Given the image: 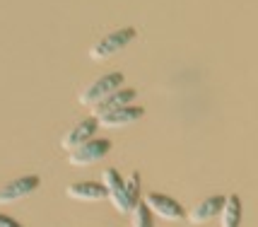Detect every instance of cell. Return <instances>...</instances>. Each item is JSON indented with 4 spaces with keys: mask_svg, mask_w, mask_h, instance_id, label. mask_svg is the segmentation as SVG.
<instances>
[{
    "mask_svg": "<svg viewBox=\"0 0 258 227\" xmlns=\"http://www.w3.org/2000/svg\"><path fill=\"white\" fill-rule=\"evenodd\" d=\"M135 97H138V92L135 90H125V87H121V90H116L113 94H109L104 102H99L97 106H92V109H94V116L99 119V116L113 114V111H118V109H125V106L133 104Z\"/></svg>",
    "mask_w": 258,
    "mask_h": 227,
    "instance_id": "cell-10",
    "label": "cell"
},
{
    "mask_svg": "<svg viewBox=\"0 0 258 227\" xmlns=\"http://www.w3.org/2000/svg\"><path fill=\"white\" fill-rule=\"evenodd\" d=\"M39 184H41V179H39L36 174H27V177H20V179H15V182H8L5 186H0V205L15 203V201H20V198L32 196V193L39 189Z\"/></svg>",
    "mask_w": 258,
    "mask_h": 227,
    "instance_id": "cell-7",
    "label": "cell"
},
{
    "mask_svg": "<svg viewBox=\"0 0 258 227\" xmlns=\"http://www.w3.org/2000/svg\"><path fill=\"white\" fill-rule=\"evenodd\" d=\"M143 109L140 106H125V109H118V111L113 114H106V116H99L97 121H99L101 128H128V126H133L135 121H140L143 119Z\"/></svg>",
    "mask_w": 258,
    "mask_h": 227,
    "instance_id": "cell-11",
    "label": "cell"
},
{
    "mask_svg": "<svg viewBox=\"0 0 258 227\" xmlns=\"http://www.w3.org/2000/svg\"><path fill=\"white\" fill-rule=\"evenodd\" d=\"M145 205L150 208V213H155L157 217L167 220V222H181V220H186V210L181 208L179 201L169 198L164 193H150L145 198Z\"/></svg>",
    "mask_w": 258,
    "mask_h": 227,
    "instance_id": "cell-5",
    "label": "cell"
},
{
    "mask_svg": "<svg viewBox=\"0 0 258 227\" xmlns=\"http://www.w3.org/2000/svg\"><path fill=\"white\" fill-rule=\"evenodd\" d=\"M109 152H111V143H109V140L92 138L90 143H85V145H80L78 150H73V152L68 155V162H70L73 167H87V164H94V162L104 159Z\"/></svg>",
    "mask_w": 258,
    "mask_h": 227,
    "instance_id": "cell-4",
    "label": "cell"
},
{
    "mask_svg": "<svg viewBox=\"0 0 258 227\" xmlns=\"http://www.w3.org/2000/svg\"><path fill=\"white\" fill-rule=\"evenodd\" d=\"M123 87V75L121 73H106L97 78L92 85H87L85 90L80 92V104L85 106H97L99 102H104L109 94H113L116 90Z\"/></svg>",
    "mask_w": 258,
    "mask_h": 227,
    "instance_id": "cell-1",
    "label": "cell"
},
{
    "mask_svg": "<svg viewBox=\"0 0 258 227\" xmlns=\"http://www.w3.org/2000/svg\"><path fill=\"white\" fill-rule=\"evenodd\" d=\"M133 227H155V222H152V213H150V208L145 205V201L135 205V210H133Z\"/></svg>",
    "mask_w": 258,
    "mask_h": 227,
    "instance_id": "cell-14",
    "label": "cell"
},
{
    "mask_svg": "<svg viewBox=\"0 0 258 227\" xmlns=\"http://www.w3.org/2000/svg\"><path fill=\"white\" fill-rule=\"evenodd\" d=\"M125 191H128V201H131V205H133V210H135V205L143 203V201H140V174H138V172H133V174L125 179Z\"/></svg>",
    "mask_w": 258,
    "mask_h": 227,
    "instance_id": "cell-13",
    "label": "cell"
},
{
    "mask_svg": "<svg viewBox=\"0 0 258 227\" xmlns=\"http://www.w3.org/2000/svg\"><path fill=\"white\" fill-rule=\"evenodd\" d=\"M241 217H244V208H241V198L232 193L227 196L222 213H220V227H241Z\"/></svg>",
    "mask_w": 258,
    "mask_h": 227,
    "instance_id": "cell-12",
    "label": "cell"
},
{
    "mask_svg": "<svg viewBox=\"0 0 258 227\" xmlns=\"http://www.w3.org/2000/svg\"><path fill=\"white\" fill-rule=\"evenodd\" d=\"M66 196L80 203H99L106 198V189L101 182H80V184H70L66 189Z\"/></svg>",
    "mask_w": 258,
    "mask_h": 227,
    "instance_id": "cell-8",
    "label": "cell"
},
{
    "mask_svg": "<svg viewBox=\"0 0 258 227\" xmlns=\"http://www.w3.org/2000/svg\"><path fill=\"white\" fill-rule=\"evenodd\" d=\"M0 227H24V225H20L15 217H10V215H3L0 213Z\"/></svg>",
    "mask_w": 258,
    "mask_h": 227,
    "instance_id": "cell-15",
    "label": "cell"
},
{
    "mask_svg": "<svg viewBox=\"0 0 258 227\" xmlns=\"http://www.w3.org/2000/svg\"><path fill=\"white\" fill-rule=\"evenodd\" d=\"M135 39V29L133 27H123V29H116L111 34L101 36L97 44H92L90 48V58L94 61H104V58L113 56V53H118V51H123L125 46L131 44Z\"/></svg>",
    "mask_w": 258,
    "mask_h": 227,
    "instance_id": "cell-2",
    "label": "cell"
},
{
    "mask_svg": "<svg viewBox=\"0 0 258 227\" xmlns=\"http://www.w3.org/2000/svg\"><path fill=\"white\" fill-rule=\"evenodd\" d=\"M97 128H99V121H97V116H90V119H82L80 124H75L70 131H68L66 136L60 138V148L68 150V152H73V150H78L80 145H85V143H90L94 133H97Z\"/></svg>",
    "mask_w": 258,
    "mask_h": 227,
    "instance_id": "cell-6",
    "label": "cell"
},
{
    "mask_svg": "<svg viewBox=\"0 0 258 227\" xmlns=\"http://www.w3.org/2000/svg\"><path fill=\"white\" fill-rule=\"evenodd\" d=\"M101 184H104V189H106V198L111 201V205L121 213V215H131L133 213V205L128 201V191H125V179H121V174L109 167V169H104L101 174Z\"/></svg>",
    "mask_w": 258,
    "mask_h": 227,
    "instance_id": "cell-3",
    "label": "cell"
},
{
    "mask_svg": "<svg viewBox=\"0 0 258 227\" xmlns=\"http://www.w3.org/2000/svg\"><path fill=\"white\" fill-rule=\"evenodd\" d=\"M225 201H227V196H210V198L201 201L198 205H193V210L188 213V222H191V225H203V222L217 217L222 213Z\"/></svg>",
    "mask_w": 258,
    "mask_h": 227,
    "instance_id": "cell-9",
    "label": "cell"
}]
</instances>
